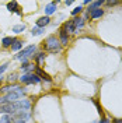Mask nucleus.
Masks as SVG:
<instances>
[{
	"instance_id": "3",
	"label": "nucleus",
	"mask_w": 122,
	"mask_h": 123,
	"mask_svg": "<svg viewBox=\"0 0 122 123\" xmlns=\"http://www.w3.org/2000/svg\"><path fill=\"white\" fill-rule=\"evenodd\" d=\"M20 81L23 84H38V83H41V78L35 73H25L20 77Z\"/></svg>"
},
{
	"instance_id": "9",
	"label": "nucleus",
	"mask_w": 122,
	"mask_h": 123,
	"mask_svg": "<svg viewBox=\"0 0 122 123\" xmlns=\"http://www.w3.org/2000/svg\"><path fill=\"white\" fill-rule=\"evenodd\" d=\"M56 4H58V1H52V3H49V4L45 7V14H46V17H49L51 14H54L55 11H56Z\"/></svg>"
},
{
	"instance_id": "25",
	"label": "nucleus",
	"mask_w": 122,
	"mask_h": 123,
	"mask_svg": "<svg viewBox=\"0 0 122 123\" xmlns=\"http://www.w3.org/2000/svg\"><path fill=\"white\" fill-rule=\"evenodd\" d=\"M108 6H115V4H118V1H105Z\"/></svg>"
},
{
	"instance_id": "14",
	"label": "nucleus",
	"mask_w": 122,
	"mask_h": 123,
	"mask_svg": "<svg viewBox=\"0 0 122 123\" xmlns=\"http://www.w3.org/2000/svg\"><path fill=\"white\" fill-rule=\"evenodd\" d=\"M14 39L15 38H11V37H4L3 41H1V46H3V48H10V46L13 45Z\"/></svg>"
},
{
	"instance_id": "24",
	"label": "nucleus",
	"mask_w": 122,
	"mask_h": 123,
	"mask_svg": "<svg viewBox=\"0 0 122 123\" xmlns=\"http://www.w3.org/2000/svg\"><path fill=\"white\" fill-rule=\"evenodd\" d=\"M98 123H109V119H108V117H102L101 122H98Z\"/></svg>"
},
{
	"instance_id": "12",
	"label": "nucleus",
	"mask_w": 122,
	"mask_h": 123,
	"mask_svg": "<svg viewBox=\"0 0 122 123\" xmlns=\"http://www.w3.org/2000/svg\"><path fill=\"white\" fill-rule=\"evenodd\" d=\"M73 24H75V28H76V32H77L79 30H81L84 27V20L80 18V17H75L73 18Z\"/></svg>"
},
{
	"instance_id": "23",
	"label": "nucleus",
	"mask_w": 122,
	"mask_h": 123,
	"mask_svg": "<svg viewBox=\"0 0 122 123\" xmlns=\"http://www.w3.org/2000/svg\"><path fill=\"white\" fill-rule=\"evenodd\" d=\"M7 67H8V63H4V64H1V66H0V76L7 70Z\"/></svg>"
},
{
	"instance_id": "16",
	"label": "nucleus",
	"mask_w": 122,
	"mask_h": 123,
	"mask_svg": "<svg viewBox=\"0 0 122 123\" xmlns=\"http://www.w3.org/2000/svg\"><path fill=\"white\" fill-rule=\"evenodd\" d=\"M23 41H20V39H14V42H13V45H11V50H14V52H17V50H20L21 48H23Z\"/></svg>"
},
{
	"instance_id": "18",
	"label": "nucleus",
	"mask_w": 122,
	"mask_h": 123,
	"mask_svg": "<svg viewBox=\"0 0 122 123\" xmlns=\"http://www.w3.org/2000/svg\"><path fill=\"white\" fill-rule=\"evenodd\" d=\"M34 57H35V60H37V64H38V66H41V64L44 63V60H45L46 55L44 53V52H41V53H37Z\"/></svg>"
},
{
	"instance_id": "7",
	"label": "nucleus",
	"mask_w": 122,
	"mask_h": 123,
	"mask_svg": "<svg viewBox=\"0 0 122 123\" xmlns=\"http://www.w3.org/2000/svg\"><path fill=\"white\" fill-rule=\"evenodd\" d=\"M59 42H61V45H68V42H69V35L63 27L59 31Z\"/></svg>"
},
{
	"instance_id": "13",
	"label": "nucleus",
	"mask_w": 122,
	"mask_h": 123,
	"mask_svg": "<svg viewBox=\"0 0 122 123\" xmlns=\"http://www.w3.org/2000/svg\"><path fill=\"white\" fill-rule=\"evenodd\" d=\"M63 28L66 30V32H70V34H76V28H75L73 20H70V21H68V23H65Z\"/></svg>"
},
{
	"instance_id": "15",
	"label": "nucleus",
	"mask_w": 122,
	"mask_h": 123,
	"mask_svg": "<svg viewBox=\"0 0 122 123\" xmlns=\"http://www.w3.org/2000/svg\"><path fill=\"white\" fill-rule=\"evenodd\" d=\"M104 3H105L104 0H97V1H91V3H90V7L87 8V11H90V10H93V8H101V6H102Z\"/></svg>"
},
{
	"instance_id": "6",
	"label": "nucleus",
	"mask_w": 122,
	"mask_h": 123,
	"mask_svg": "<svg viewBox=\"0 0 122 123\" xmlns=\"http://www.w3.org/2000/svg\"><path fill=\"white\" fill-rule=\"evenodd\" d=\"M7 10L10 13H17L18 15H23V13L20 11V7H18V3L17 1H10V3H7Z\"/></svg>"
},
{
	"instance_id": "1",
	"label": "nucleus",
	"mask_w": 122,
	"mask_h": 123,
	"mask_svg": "<svg viewBox=\"0 0 122 123\" xmlns=\"http://www.w3.org/2000/svg\"><path fill=\"white\" fill-rule=\"evenodd\" d=\"M44 46H45V50H48L49 53H59L62 49V45L61 42H59V39L56 38L55 35H51V37H48L45 39V42H44Z\"/></svg>"
},
{
	"instance_id": "27",
	"label": "nucleus",
	"mask_w": 122,
	"mask_h": 123,
	"mask_svg": "<svg viewBox=\"0 0 122 123\" xmlns=\"http://www.w3.org/2000/svg\"><path fill=\"white\" fill-rule=\"evenodd\" d=\"M14 123H27L25 120H14Z\"/></svg>"
},
{
	"instance_id": "8",
	"label": "nucleus",
	"mask_w": 122,
	"mask_h": 123,
	"mask_svg": "<svg viewBox=\"0 0 122 123\" xmlns=\"http://www.w3.org/2000/svg\"><path fill=\"white\" fill-rule=\"evenodd\" d=\"M49 24H51V18L46 17V15H44V17L38 18V21H37V27H39V28H45L46 25H49Z\"/></svg>"
},
{
	"instance_id": "5",
	"label": "nucleus",
	"mask_w": 122,
	"mask_h": 123,
	"mask_svg": "<svg viewBox=\"0 0 122 123\" xmlns=\"http://www.w3.org/2000/svg\"><path fill=\"white\" fill-rule=\"evenodd\" d=\"M34 71H35V74H37V76H38L39 78H41V80H44V81H48V83H51V81H52V78H51V77L48 76V74H46L45 71H44V70L41 69V67H38V66H35Z\"/></svg>"
},
{
	"instance_id": "28",
	"label": "nucleus",
	"mask_w": 122,
	"mask_h": 123,
	"mask_svg": "<svg viewBox=\"0 0 122 123\" xmlns=\"http://www.w3.org/2000/svg\"><path fill=\"white\" fill-rule=\"evenodd\" d=\"M114 123H122V119H116V120H114Z\"/></svg>"
},
{
	"instance_id": "17",
	"label": "nucleus",
	"mask_w": 122,
	"mask_h": 123,
	"mask_svg": "<svg viewBox=\"0 0 122 123\" xmlns=\"http://www.w3.org/2000/svg\"><path fill=\"white\" fill-rule=\"evenodd\" d=\"M0 123H14V116L13 115H3L0 117Z\"/></svg>"
},
{
	"instance_id": "26",
	"label": "nucleus",
	"mask_w": 122,
	"mask_h": 123,
	"mask_svg": "<svg viewBox=\"0 0 122 123\" xmlns=\"http://www.w3.org/2000/svg\"><path fill=\"white\" fill-rule=\"evenodd\" d=\"M65 4H66V6H70V4H73V1H72V0H66Z\"/></svg>"
},
{
	"instance_id": "20",
	"label": "nucleus",
	"mask_w": 122,
	"mask_h": 123,
	"mask_svg": "<svg viewBox=\"0 0 122 123\" xmlns=\"http://www.w3.org/2000/svg\"><path fill=\"white\" fill-rule=\"evenodd\" d=\"M44 32V28H39V27H34L32 30H31V34H32V37H38Z\"/></svg>"
},
{
	"instance_id": "2",
	"label": "nucleus",
	"mask_w": 122,
	"mask_h": 123,
	"mask_svg": "<svg viewBox=\"0 0 122 123\" xmlns=\"http://www.w3.org/2000/svg\"><path fill=\"white\" fill-rule=\"evenodd\" d=\"M25 94V90H23L21 87L17 90V91H13V92H8L6 94L3 98H0V105H6V104H11V102H15L18 101L21 97Z\"/></svg>"
},
{
	"instance_id": "21",
	"label": "nucleus",
	"mask_w": 122,
	"mask_h": 123,
	"mask_svg": "<svg viewBox=\"0 0 122 123\" xmlns=\"http://www.w3.org/2000/svg\"><path fill=\"white\" fill-rule=\"evenodd\" d=\"M81 11H83V7L81 6H77L75 10H72V15H77V14H80Z\"/></svg>"
},
{
	"instance_id": "10",
	"label": "nucleus",
	"mask_w": 122,
	"mask_h": 123,
	"mask_svg": "<svg viewBox=\"0 0 122 123\" xmlns=\"http://www.w3.org/2000/svg\"><path fill=\"white\" fill-rule=\"evenodd\" d=\"M87 13L90 14V17H91L93 20H95V18H100L101 15L104 14V10H101V8H93L90 11H87Z\"/></svg>"
},
{
	"instance_id": "4",
	"label": "nucleus",
	"mask_w": 122,
	"mask_h": 123,
	"mask_svg": "<svg viewBox=\"0 0 122 123\" xmlns=\"http://www.w3.org/2000/svg\"><path fill=\"white\" fill-rule=\"evenodd\" d=\"M35 45H30L27 46V48H24V49H21L20 52H18V55H15V59H18V60H25L27 57H30L31 55L35 52Z\"/></svg>"
},
{
	"instance_id": "19",
	"label": "nucleus",
	"mask_w": 122,
	"mask_h": 123,
	"mask_svg": "<svg viewBox=\"0 0 122 123\" xmlns=\"http://www.w3.org/2000/svg\"><path fill=\"white\" fill-rule=\"evenodd\" d=\"M24 30H25V25L24 24H18V25H14L13 27V32L14 34H21Z\"/></svg>"
},
{
	"instance_id": "22",
	"label": "nucleus",
	"mask_w": 122,
	"mask_h": 123,
	"mask_svg": "<svg viewBox=\"0 0 122 123\" xmlns=\"http://www.w3.org/2000/svg\"><path fill=\"white\" fill-rule=\"evenodd\" d=\"M7 80H8V83H13V81H15V80H17V74H15V73H11V74L7 77Z\"/></svg>"
},
{
	"instance_id": "29",
	"label": "nucleus",
	"mask_w": 122,
	"mask_h": 123,
	"mask_svg": "<svg viewBox=\"0 0 122 123\" xmlns=\"http://www.w3.org/2000/svg\"><path fill=\"white\" fill-rule=\"evenodd\" d=\"M1 81H3V77L0 76V83H1Z\"/></svg>"
},
{
	"instance_id": "11",
	"label": "nucleus",
	"mask_w": 122,
	"mask_h": 123,
	"mask_svg": "<svg viewBox=\"0 0 122 123\" xmlns=\"http://www.w3.org/2000/svg\"><path fill=\"white\" fill-rule=\"evenodd\" d=\"M20 87L18 85H6V87H3V88H0V94H8V92H13V91H17Z\"/></svg>"
}]
</instances>
